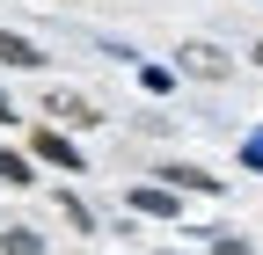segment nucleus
<instances>
[{"instance_id":"obj_1","label":"nucleus","mask_w":263,"mask_h":255,"mask_svg":"<svg viewBox=\"0 0 263 255\" xmlns=\"http://www.w3.org/2000/svg\"><path fill=\"white\" fill-rule=\"evenodd\" d=\"M22 153L37 168H51V175H66V182H81L95 161H88V146L73 139V132H51V124H29V139H22Z\"/></svg>"},{"instance_id":"obj_2","label":"nucleus","mask_w":263,"mask_h":255,"mask_svg":"<svg viewBox=\"0 0 263 255\" xmlns=\"http://www.w3.org/2000/svg\"><path fill=\"white\" fill-rule=\"evenodd\" d=\"M168 66H176V80H190V88H227V80H234V51L212 44V37H183Z\"/></svg>"},{"instance_id":"obj_3","label":"nucleus","mask_w":263,"mask_h":255,"mask_svg":"<svg viewBox=\"0 0 263 255\" xmlns=\"http://www.w3.org/2000/svg\"><path fill=\"white\" fill-rule=\"evenodd\" d=\"M154 182H161V189H176L183 204H190V197L227 204V175H219V168H205V161H183V153H168V161L154 168Z\"/></svg>"},{"instance_id":"obj_4","label":"nucleus","mask_w":263,"mask_h":255,"mask_svg":"<svg viewBox=\"0 0 263 255\" xmlns=\"http://www.w3.org/2000/svg\"><path fill=\"white\" fill-rule=\"evenodd\" d=\"M37 124H51V132H95V124H103V102H95L88 88H44L37 95Z\"/></svg>"},{"instance_id":"obj_5","label":"nucleus","mask_w":263,"mask_h":255,"mask_svg":"<svg viewBox=\"0 0 263 255\" xmlns=\"http://www.w3.org/2000/svg\"><path fill=\"white\" fill-rule=\"evenodd\" d=\"M124 211H132V219H154V226H183V219H190V204L176 197V189H161L154 175L124 189Z\"/></svg>"},{"instance_id":"obj_6","label":"nucleus","mask_w":263,"mask_h":255,"mask_svg":"<svg viewBox=\"0 0 263 255\" xmlns=\"http://www.w3.org/2000/svg\"><path fill=\"white\" fill-rule=\"evenodd\" d=\"M0 66H8V73H44V66H51V51H44L37 37H22V29L0 22Z\"/></svg>"},{"instance_id":"obj_7","label":"nucleus","mask_w":263,"mask_h":255,"mask_svg":"<svg viewBox=\"0 0 263 255\" xmlns=\"http://www.w3.org/2000/svg\"><path fill=\"white\" fill-rule=\"evenodd\" d=\"M51 204H59V219H66V226H73L81 241H95V233H103V211H95V204L81 197V189H73V182H66V189H59V197H51Z\"/></svg>"},{"instance_id":"obj_8","label":"nucleus","mask_w":263,"mask_h":255,"mask_svg":"<svg viewBox=\"0 0 263 255\" xmlns=\"http://www.w3.org/2000/svg\"><path fill=\"white\" fill-rule=\"evenodd\" d=\"M132 80H139V95H146V102H168V95L183 88L168 58H139V66H132Z\"/></svg>"},{"instance_id":"obj_9","label":"nucleus","mask_w":263,"mask_h":255,"mask_svg":"<svg viewBox=\"0 0 263 255\" xmlns=\"http://www.w3.org/2000/svg\"><path fill=\"white\" fill-rule=\"evenodd\" d=\"M190 233H197V248H205V255H263L241 226H190Z\"/></svg>"},{"instance_id":"obj_10","label":"nucleus","mask_w":263,"mask_h":255,"mask_svg":"<svg viewBox=\"0 0 263 255\" xmlns=\"http://www.w3.org/2000/svg\"><path fill=\"white\" fill-rule=\"evenodd\" d=\"M0 255H44V226H29V219H0Z\"/></svg>"},{"instance_id":"obj_11","label":"nucleus","mask_w":263,"mask_h":255,"mask_svg":"<svg viewBox=\"0 0 263 255\" xmlns=\"http://www.w3.org/2000/svg\"><path fill=\"white\" fill-rule=\"evenodd\" d=\"M0 189H37V161L22 146H0Z\"/></svg>"},{"instance_id":"obj_12","label":"nucleus","mask_w":263,"mask_h":255,"mask_svg":"<svg viewBox=\"0 0 263 255\" xmlns=\"http://www.w3.org/2000/svg\"><path fill=\"white\" fill-rule=\"evenodd\" d=\"M234 168H241V175H263V124H249V132H241V146H234Z\"/></svg>"},{"instance_id":"obj_13","label":"nucleus","mask_w":263,"mask_h":255,"mask_svg":"<svg viewBox=\"0 0 263 255\" xmlns=\"http://www.w3.org/2000/svg\"><path fill=\"white\" fill-rule=\"evenodd\" d=\"M0 132H22V102H15L8 88H0Z\"/></svg>"},{"instance_id":"obj_14","label":"nucleus","mask_w":263,"mask_h":255,"mask_svg":"<svg viewBox=\"0 0 263 255\" xmlns=\"http://www.w3.org/2000/svg\"><path fill=\"white\" fill-rule=\"evenodd\" d=\"M154 255H205V248H154Z\"/></svg>"},{"instance_id":"obj_15","label":"nucleus","mask_w":263,"mask_h":255,"mask_svg":"<svg viewBox=\"0 0 263 255\" xmlns=\"http://www.w3.org/2000/svg\"><path fill=\"white\" fill-rule=\"evenodd\" d=\"M249 66H263V37H256V44H249Z\"/></svg>"},{"instance_id":"obj_16","label":"nucleus","mask_w":263,"mask_h":255,"mask_svg":"<svg viewBox=\"0 0 263 255\" xmlns=\"http://www.w3.org/2000/svg\"><path fill=\"white\" fill-rule=\"evenodd\" d=\"M59 8H81V0H59Z\"/></svg>"}]
</instances>
